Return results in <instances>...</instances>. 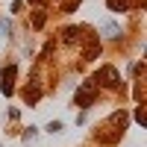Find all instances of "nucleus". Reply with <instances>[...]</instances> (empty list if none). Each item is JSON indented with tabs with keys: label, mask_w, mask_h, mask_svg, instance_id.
Listing matches in <instances>:
<instances>
[{
	"label": "nucleus",
	"mask_w": 147,
	"mask_h": 147,
	"mask_svg": "<svg viewBox=\"0 0 147 147\" xmlns=\"http://www.w3.org/2000/svg\"><path fill=\"white\" fill-rule=\"evenodd\" d=\"M47 129H50V132H62V124H59V121H50V124H47Z\"/></svg>",
	"instance_id": "obj_2"
},
{
	"label": "nucleus",
	"mask_w": 147,
	"mask_h": 147,
	"mask_svg": "<svg viewBox=\"0 0 147 147\" xmlns=\"http://www.w3.org/2000/svg\"><path fill=\"white\" fill-rule=\"evenodd\" d=\"M103 32H106V35H118V27H115L112 21H106V24H103Z\"/></svg>",
	"instance_id": "obj_1"
}]
</instances>
